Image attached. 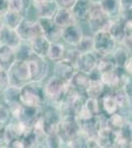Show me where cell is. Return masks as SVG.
Segmentation results:
<instances>
[{"instance_id":"obj_5","label":"cell","mask_w":132,"mask_h":148,"mask_svg":"<svg viewBox=\"0 0 132 148\" xmlns=\"http://www.w3.org/2000/svg\"><path fill=\"white\" fill-rule=\"evenodd\" d=\"M7 74H8L9 86H13L19 89L31 81L29 68L26 61L15 60L7 70Z\"/></svg>"},{"instance_id":"obj_9","label":"cell","mask_w":132,"mask_h":148,"mask_svg":"<svg viewBox=\"0 0 132 148\" xmlns=\"http://www.w3.org/2000/svg\"><path fill=\"white\" fill-rule=\"evenodd\" d=\"M126 74L123 69L116 68L109 72L103 73L100 75V79L105 85V87L109 91H116L121 88L122 82L125 78Z\"/></svg>"},{"instance_id":"obj_51","label":"cell","mask_w":132,"mask_h":148,"mask_svg":"<svg viewBox=\"0 0 132 148\" xmlns=\"http://www.w3.org/2000/svg\"><path fill=\"white\" fill-rule=\"evenodd\" d=\"M2 28H3V22H2V19L0 17V31H1Z\"/></svg>"},{"instance_id":"obj_35","label":"cell","mask_w":132,"mask_h":148,"mask_svg":"<svg viewBox=\"0 0 132 148\" xmlns=\"http://www.w3.org/2000/svg\"><path fill=\"white\" fill-rule=\"evenodd\" d=\"M114 148H131V138L124 134L122 131H114V140H112Z\"/></svg>"},{"instance_id":"obj_20","label":"cell","mask_w":132,"mask_h":148,"mask_svg":"<svg viewBox=\"0 0 132 148\" xmlns=\"http://www.w3.org/2000/svg\"><path fill=\"white\" fill-rule=\"evenodd\" d=\"M21 42L22 40L17 34L16 30L3 26V28L0 31V44H1V46L9 47L15 49L20 45Z\"/></svg>"},{"instance_id":"obj_38","label":"cell","mask_w":132,"mask_h":148,"mask_svg":"<svg viewBox=\"0 0 132 148\" xmlns=\"http://www.w3.org/2000/svg\"><path fill=\"white\" fill-rule=\"evenodd\" d=\"M76 49H78L81 53H87V52H92L94 49V40L93 36L91 35H84L82 39L79 42Z\"/></svg>"},{"instance_id":"obj_21","label":"cell","mask_w":132,"mask_h":148,"mask_svg":"<svg viewBox=\"0 0 132 148\" xmlns=\"http://www.w3.org/2000/svg\"><path fill=\"white\" fill-rule=\"evenodd\" d=\"M51 19L55 25L60 29H64L70 25L78 23L77 21L75 20V18H74L71 10H69V9L57 8Z\"/></svg>"},{"instance_id":"obj_49","label":"cell","mask_w":132,"mask_h":148,"mask_svg":"<svg viewBox=\"0 0 132 148\" xmlns=\"http://www.w3.org/2000/svg\"><path fill=\"white\" fill-rule=\"evenodd\" d=\"M4 126L3 125H0V145L4 144Z\"/></svg>"},{"instance_id":"obj_32","label":"cell","mask_w":132,"mask_h":148,"mask_svg":"<svg viewBox=\"0 0 132 148\" xmlns=\"http://www.w3.org/2000/svg\"><path fill=\"white\" fill-rule=\"evenodd\" d=\"M30 0H8V10L25 17L30 8Z\"/></svg>"},{"instance_id":"obj_33","label":"cell","mask_w":132,"mask_h":148,"mask_svg":"<svg viewBox=\"0 0 132 148\" xmlns=\"http://www.w3.org/2000/svg\"><path fill=\"white\" fill-rule=\"evenodd\" d=\"M14 52H15V60L19 61H27L34 54L30 42H21L20 45L14 49Z\"/></svg>"},{"instance_id":"obj_39","label":"cell","mask_w":132,"mask_h":148,"mask_svg":"<svg viewBox=\"0 0 132 148\" xmlns=\"http://www.w3.org/2000/svg\"><path fill=\"white\" fill-rule=\"evenodd\" d=\"M42 142L45 148H62L63 145L65 144V143L61 141V139L56 133L47 134Z\"/></svg>"},{"instance_id":"obj_30","label":"cell","mask_w":132,"mask_h":148,"mask_svg":"<svg viewBox=\"0 0 132 148\" xmlns=\"http://www.w3.org/2000/svg\"><path fill=\"white\" fill-rule=\"evenodd\" d=\"M14 61H15L14 49L5 46L0 47V67L8 70Z\"/></svg>"},{"instance_id":"obj_41","label":"cell","mask_w":132,"mask_h":148,"mask_svg":"<svg viewBox=\"0 0 132 148\" xmlns=\"http://www.w3.org/2000/svg\"><path fill=\"white\" fill-rule=\"evenodd\" d=\"M86 141H87V137L80 133L68 143H66V145L68 148H86Z\"/></svg>"},{"instance_id":"obj_54","label":"cell","mask_w":132,"mask_h":148,"mask_svg":"<svg viewBox=\"0 0 132 148\" xmlns=\"http://www.w3.org/2000/svg\"><path fill=\"white\" fill-rule=\"evenodd\" d=\"M0 47H1V44H0Z\"/></svg>"},{"instance_id":"obj_17","label":"cell","mask_w":132,"mask_h":148,"mask_svg":"<svg viewBox=\"0 0 132 148\" xmlns=\"http://www.w3.org/2000/svg\"><path fill=\"white\" fill-rule=\"evenodd\" d=\"M93 3V0H76L70 10L77 22L87 21Z\"/></svg>"},{"instance_id":"obj_6","label":"cell","mask_w":132,"mask_h":148,"mask_svg":"<svg viewBox=\"0 0 132 148\" xmlns=\"http://www.w3.org/2000/svg\"><path fill=\"white\" fill-rule=\"evenodd\" d=\"M94 49L93 51L98 57L109 56L116 49L117 44L109 34L105 31H101L93 35Z\"/></svg>"},{"instance_id":"obj_46","label":"cell","mask_w":132,"mask_h":148,"mask_svg":"<svg viewBox=\"0 0 132 148\" xmlns=\"http://www.w3.org/2000/svg\"><path fill=\"white\" fill-rule=\"evenodd\" d=\"M86 148H102L96 138H87Z\"/></svg>"},{"instance_id":"obj_44","label":"cell","mask_w":132,"mask_h":148,"mask_svg":"<svg viewBox=\"0 0 132 148\" xmlns=\"http://www.w3.org/2000/svg\"><path fill=\"white\" fill-rule=\"evenodd\" d=\"M76 0H53V2L55 3L57 8L60 9H70L72 8V6L74 5Z\"/></svg>"},{"instance_id":"obj_23","label":"cell","mask_w":132,"mask_h":148,"mask_svg":"<svg viewBox=\"0 0 132 148\" xmlns=\"http://www.w3.org/2000/svg\"><path fill=\"white\" fill-rule=\"evenodd\" d=\"M65 51H66V46L63 42H61L60 40L59 42H50L47 54V59L52 63L58 62V61L63 59Z\"/></svg>"},{"instance_id":"obj_3","label":"cell","mask_w":132,"mask_h":148,"mask_svg":"<svg viewBox=\"0 0 132 148\" xmlns=\"http://www.w3.org/2000/svg\"><path fill=\"white\" fill-rule=\"evenodd\" d=\"M56 134L65 144L80 134V125L76 116L72 114L61 116V120L57 126Z\"/></svg>"},{"instance_id":"obj_13","label":"cell","mask_w":132,"mask_h":148,"mask_svg":"<svg viewBox=\"0 0 132 148\" xmlns=\"http://www.w3.org/2000/svg\"><path fill=\"white\" fill-rule=\"evenodd\" d=\"M89 76H90V80H89V84L85 91L86 97L100 99L107 91V88L105 87V85L101 81L100 74L96 70Z\"/></svg>"},{"instance_id":"obj_15","label":"cell","mask_w":132,"mask_h":148,"mask_svg":"<svg viewBox=\"0 0 132 148\" xmlns=\"http://www.w3.org/2000/svg\"><path fill=\"white\" fill-rule=\"evenodd\" d=\"M98 62V56L94 51L87 52V53H81L76 64V70L80 71L84 74L91 75L96 70V66Z\"/></svg>"},{"instance_id":"obj_16","label":"cell","mask_w":132,"mask_h":148,"mask_svg":"<svg viewBox=\"0 0 132 148\" xmlns=\"http://www.w3.org/2000/svg\"><path fill=\"white\" fill-rule=\"evenodd\" d=\"M107 32L117 45H120L125 37V22H123L119 17L109 19Z\"/></svg>"},{"instance_id":"obj_11","label":"cell","mask_w":132,"mask_h":148,"mask_svg":"<svg viewBox=\"0 0 132 148\" xmlns=\"http://www.w3.org/2000/svg\"><path fill=\"white\" fill-rule=\"evenodd\" d=\"M42 116V108L22 106L21 111L17 116V121L26 128H32Z\"/></svg>"},{"instance_id":"obj_14","label":"cell","mask_w":132,"mask_h":148,"mask_svg":"<svg viewBox=\"0 0 132 148\" xmlns=\"http://www.w3.org/2000/svg\"><path fill=\"white\" fill-rule=\"evenodd\" d=\"M27 130L28 128L21 125L17 120L11 119V121L4 126V144L9 145L14 140L21 138Z\"/></svg>"},{"instance_id":"obj_43","label":"cell","mask_w":132,"mask_h":148,"mask_svg":"<svg viewBox=\"0 0 132 148\" xmlns=\"http://www.w3.org/2000/svg\"><path fill=\"white\" fill-rule=\"evenodd\" d=\"M8 86H9V80H8L7 70L0 67V94H1Z\"/></svg>"},{"instance_id":"obj_42","label":"cell","mask_w":132,"mask_h":148,"mask_svg":"<svg viewBox=\"0 0 132 148\" xmlns=\"http://www.w3.org/2000/svg\"><path fill=\"white\" fill-rule=\"evenodd\" d=\"M11 113L9 111V108L0 103V125H6L11 121Z\"/></svg>"},{"instance_id":"obj_2","label":"cell","mask_w":132,"mask_h":148,"mask_svg":"<svg viewBox=\"0 0 132 148\" xmlns=\"http://www.w3.org/2000/svg\"><path fill=\"white\" fill-rule=\"evenodd\" d=\"M44 92L47 104L57 107L63 98L65 97L69 89V84L60 78L51 75L47 77L44 82Z\"/></svg>"},{"instance_id":"obj_53","label":"cell","mask_w":132,"mask_h":148,"mask_svg":"<svg viewBox=\"0 0 132 148\" xmlns=\"http://www.w3.org/2000/svg\"><path fill=\"white\" fill-rule=\"evenodd\" d=\"M105 148H114V147H112V146H109V147H105Z\"/></svg>"},{"instance_id":"obj_1","label":"cell","mask_w":132,"mask_h":148,"mask_svg":"<svg viewBox=\"0 0 132 148\" xmlns=\"http://www.w3.org/2000/svg\"><path fill=\"white\" fill-rule=\"evenodd\" d=\"M19 101L22 106L42 108L45 104V97L44 92V84L40 82L30 81L22 88H20Z\"/></svg>"},{"instance_id":"obj_37","label":"cell","mask_w":132,"mask_h":148,"mask_svg":"<svg viewBox=\"0 0 132 148\" xmlns=\"http://www.w3.org/2000/svg\"><path fill=\"white\" fill-rule=\"evenodd\" d=\"M84 108L92 114L93 116H98L102 113L101 111V105L99 99H95V98H86L85 102L83 104Z\"/></svg>"},{"instance_id":"obj_27","label":"cell","mask_w":132,"mask_h":148,"mask_svg":"<svg viewBox=\"0 0 132 148\" xmlns=\"http://www.w3.org/2000/svg\"><path fill=\"white\" fill-rule=\"evenodd\" d=\"M129 121H131V116L129 118L128 116H125V114H123L120 112H118V113H116L111 114V116H107V125L114 131H119Z\"/></svg>"},{"instance_id":"obj_50","label":"cell","mask_w":132,"mask_h":148,"mask_svg":"<svg viewBox=\"0 0 132 148\" xmlns=\"http://www.w3.org/2000/svg\"><path fill=\"white\" fill-rule=\"evenodd\" d=\"M33 148H45V147H44V145L42 144V142H40V143H38L36 146H34Z\"/></svg>"},{"instance_id":"obj_18","label":"cell","mask_w":132,"mask_h":148,"mask_svg":"<svg viewBox=\"0 0 132 148\" xmlns=\"http://www.w3.org/2000/svg\"><path fill=\"white\" fill-rule=\"evenodd\" d=\"M99 101L101 105V111L105 116H109L119 112L118 106H117V103L114 97L112 91H109V90L107 89V91L100 98Z\"/></svg>"},{"instance_id":"obj_45","label":"cell","mask_w":132,"mask_h":148,"mask_svg":"<svg viewBox=\"0 0 132 148\" xmlns=\"http://www.w3.org/2000/svg\"><path fill=\"white\" fill-rule=\"evenodd\" d=\"M132 56H130L128 58V60L126 61L125 64H124V66H123V71H124V73L126 74V75H128V76H131V73H132Z\"/></svg>"},{"instance_id":"obj_34","label":"cell","mask_w":132,"mask_h":148,"mask_svg":"<svg viewBox=\"0 0 132 148\" xmlns=\"http://www.w3.org/2000/svg\"><path fill=\"white\" fill-rule=\"evenodd\" d=\"M116 65L114 62L112 61L111 57L109 56H104V57H98V62L97 66H96V71L100 74L109 72L114 69H116Z\"/></svg>"},{"instance_id":"obj_8","label":"cell","mask_w":132,"mask_h":148,"mask_svg":"<svg viewBox=\"0 0 132 148\" xmlns=\"http://www.w3.org/2000/svg\"><path fill=\"white\" fill-rule=\"evenodd\" d=\"M16 32L22 42H30L38 36L42 35V31L38 21H34L31 19L24 18L20 25L17 27Z\"/></svg>"},{"instance_id":"obj_22","label":"cell","mask_w":132,"mask_h":148,"mask_svg":"<svg viewBox=\"0 0 132 148\" xmlns=\"http://www.w3.org/2000/svg\"><path fill=\"white\" fill-rule=\"evenodd\" d=\"M49 45L50 42L42 35L38 36L37 38H35L33 40L30 42V46L33 51V53L40 57H42V58H47Z\"/></svg>"},{"instance_id":"obj_47","label":"cell","mask_w":132,"mask_h":148,"mask_svg":"<svg viewBox=\"0 0 132 148\" xmlns=\"http://www.w3.org/2000/svg\"><path fill=\"white\" fill-rule=\"evenodd\" d=\"M121 10H131L132 8V0H119Z\"/></svg>"},{"instance_id":"obj_4","label":"cell","mask_w":132,"mask_h":148,"mask_svg":"<svg viewBox=\"0 0 132 148\" xmlns=\"http://www.w3.org/2000/svg\"><path fill=\"white\" fill-rule=\"evenodd\" d=\"M26 62L29 68L31 81L42 83L49 77V61L47 58H42L36 54H33L31 58H29Z\"/></svg>"},{"instance_id":"obj_36","label":"cell","mask_w":132,"mask_h":148,"mask_svg":"<svg viewBox=\"0 0 132 148\" xmlns=\"http://www.w3.org/2000/svg\"><path fill=\"white\" fill-rule=\"evenodd\" d=\"M21 140L23 141L25 148H33L40 142V138L37 136V134L34 132L32 128L27 130L23 133V135L21 136Z\"/></svg>"},{"instance_id":"obj_19","label":"cell","mask_w":132,"mask_h":148,"mask_svg":"<svg viewBox=\"0 0 132 148\" xmlns=\"http://www.w3.org/2000/svg\"><path fill=\"white\" fill-rule=\"evenodd\" d=\"M76 71H77L76 68L72 64L65 60H60L58 62L54 63L53 74L52 75L60 78L61 80L65 81L66 83H69Z\"/></svg>"},{"instance_id":"obj_24","label":"cell","mask_w":132,"mask_h":148,"mask_svg":"<svg viewBox=\"0 0 132 148\" xmlns=\"http://www.w3.org/2000/svg\"><path fill=\"white\" fill-rule=\"evenodd\" d=\"M19 93L20 89L13 86H8L3 92L0 94V103L4 104L8 108L21 104L19 101Z\"/></svg>"},{"instance_id":"obj_26","label":"cell","mask_w":132,"mask_h":148,"mask_svg":"<svg viewBox=\"0 0 132 148\" xmlns=\"http://www.w3.org/2000/svg\"><path fill=\"white\" fill-rule=\"evenodd\" d=\"M35 8L36 14L39 18H52L53 14L56 11L57 7L53 2V0H47L40 3L33 4Z\"/></svg>"},{"instance_id":"obj_40","label":"cell","mask_w":132,"mask_h":148,"mask_svg":"<svg viewBox=\"0 0 132 148\" xmlns=\"http://www.w3.org/2000/svg\"><path fill=\"white\" fill-rule=\"evenodd\" d=\"M81 56V52L78 51L76 47H66L65 53H64V57L62 60H65L67 62L74 66L76 68V64L78 62V59Z\"/></svg>"},{"instance_id":"obj_29","label":"cell","mask_w":132,"mask_h":148,"mask_svg":"<svg viewBox=\"0 0 132 148\" xmlns=\"http://www.w3.org/2000/svg\"><path fill=\"white\" fill-rule=\"evenodd\" d=\"M131 56V52L128 51L126 49H124L123 47L121 46H118L116 47L112 53L110 54V57H111L112 61L114 62V65H116V68H123L124 64L128 58Z\"/></svg>"},{"instance_id":"obj_28","label":"cell","mask_w":132,"mask_h":148,"mask_svg":"<svg viewBox=\"0 0 132 148\" xmlns=\"http://www.w3.org/2000/svg\"><path fill=\"white\" fill-rule=\"evenodd\" d=\"M98 3L109 19H114L119 16L120 13L119 0H99Z\"/></svg>"},{"instance_id":"obj_52","label":"cell","mask_w":132,"mask_h":148,"mask_svg":"<svg viewBox=\"0 0 132 148\" xmlns=\"http://www.w3.org/2000/svg\"><path fill=\"white\" fill-rule=\"evenodd\" d=\"M0 148H9V147L7 146L6 144H2V145H0Z\"/></svg>"},{"instance_id":"obj_31","label":"cell","mask_w":132,"mask_h":148,"mask_svg":"<svg viewBox=\"0 0 132 148\" xmlns=\"http://www.w3.org/2000/svg\"><path fill=\"white\" fill-rule=\"evenodd\" d=\"M25 17H23L22 15L18 13H15V12L12 11H7L3 15L1 16L2 22H3V26H6L8 28L14 29L16 30L17 27L20 25V23L23 21V19Z\"/></svg>"},{"instance_id":"obj_7","label":"cell","mask_w":132,"mask_h":148,"mask_svg":"<svg viewBox=\"0 0 132 148\" xmlns=\"http://www.w3.org/2000/svg\"><path fill=\"white\" fill-rule=\"evenodd\" d=\"M87 22L89 25V29L93 33V35L98 32H101V31L107 32V26H109V18L102 10L98 1H94L90 14L88 16Z\"/></svg>"},{"instance_id":"obj_10","label":"cell","mask_w":132,"mask_h":148,"mask_svg":"<svg viewBox=\"0 0 132 148\" xmlns=\"http://www.w3.org/2000/svg\"><path fill=\"white\" fill-rule=\"evenodd\" d=\"M37 21L39 22L42 35L47 38L50 42H59L61 40L62 29L57 27L51 18H39Z\"/></svg>"},{"instance_id":"obj_48","label":"cell","mask_w":132,"mask_h":148,"mask_svg":"<svg viewBox=\"0 0 132 148\" xmlns=\"http://www.w3.org/2000/svg\"><path fill=\"white\" fill-rule=\"evenodd\" d=\"M8 11V0H0V17Z\"/></svg>"},{"instance_id":"obj_12","label":"cell","mask_w":132,"mask_h":148,"mask_svg":"<svg viewBox=\"0 0 132 148\" xmlns=\"http://www.w3.org/2000/svg\"><path fill=\"white\" fill-rule=\"evenodd\" d=\"M83 36L84 33L81 26L79 25V23H75L62 29L61 40H63L64 45H67L70 47H76Z\"/></svg>"},{"instance_id":"obj_25","label":"cell","mask_w":132,"mask_h":148,"mask_svg":"<svg viewBox=\"0 0 132 148\" xmlns=\"http://www.w3.org/2000/svg\"><path fill=\"white\" fill-rule=\"evenodd\" d=\"M89 80H90V76L89 75L80 72V71H76L68 84L72 90L78 93L85 94V91L89 84Z\"/></svg>"}]
</instances>
